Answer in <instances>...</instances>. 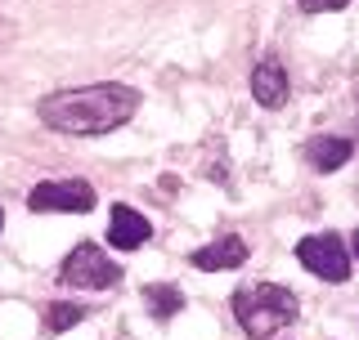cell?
<instances>
[{
	"mask_svg": "<svg viewBox=\"0 0 359 340\" xmlns=\"http://www.w3.org/2000/svg\"><path fill=\"white\" fill-rule=\"evenodd\" d=\"M41 121L59 134H108L140 112V90L130 85H81V90H59L41 99Z\"/></svg>",
	"mask_w": 359,
	"mask_h": 340,
	"instance_id": "cell-1",
	"label": "cell"
},
{
	"mask_svg": "<svg viewBox=\"0 0 359 340\" xmlns=\"http://www.w3.org/2000/svg\"><path fill=\"white\" fill-rule=\"evenodd\" d=\"M233 318L243 323V332L252 340H269L278 327H287L297 318V300L283 287H269V282H256V287L233 291Z\"/></svg>",
	"mask_w": 359,
	"mask_h": 340,
	"instance_id": "cell-2",
	"label": "cell"
},
{
	"mask_svg": "<svg viewBox=\"0 0 359 340\" xmlns=\"http://www.w3.org/2000/svg\"><path fill=\"white\" fill-rule=\"evenodd\" d=\"M117 278H121V264H112V260L99 251V246H90V242L76 246V251L63 260V282L76 287V291H104Z\"/></svg>",
	"mask_w": 359,
	"mask_h": 340,
	"instance_id": "cell-3",
	"label": "cell"
},
{
	"mask_svg": "<svg viewBox=\"0 0 359 340\" xmlns=\"http://www.w3.org/2000/svg\"><path fill=\"white\" fill-rule=\"evenodd\" d=\"M297 260L310 269L314 278H323V282H346V278H351V255H346V246H341L337 233L306 237V242L297 246Z\"/></svg>",
	"mask_w": 359,
	"mask_h": 340,
	"instance_id": "cell-4",
	"label": "cell"
},
{
	"mask_svg": "<svg viewBox=\"0 0 359 340\" xmlns=\"http://www.w3.org/2000/svg\"><path fill=\"white\" fill-rule=\"evenodd\" d=\"M32 211H90L95 206V188L86 179H50L27 192Z\"/></svg>",
	"mask_w": 359,
	"mask_h": 340,
	"instance_id": "cell-5",
	"label": "cell"
},
{
	"mask_svg": "<svg viewBox=\"0 0 359 340\" xmlns=\"http://www.w3.org/2000/svg\"><path fill=\"white\" fill-rule=\"evenodd\" d=\"M108 242L117 246V251H135V246L149 242V220H144L140 211L130 206H112L108 215Z\"/></svg>",
	"mask_w": 359,
	"mask_h": 340,
	"instance_id": "cell-6",
	"label": "cell"
},
{
	"mask_svg": "<svg viewBox=\"0 0 359 340\" xmlns=\"http://www.w3.org/2000/svg\"><path fill=\"white\" fill-rule=\"evenodd\" d=\"M247 260V246L243 237H220V242L202 246V251H194V264L202 269V274H220V269H238Z\"/></svg>",
	"mask_w": 359,
	"mask_h": 340,
	"instance_id": "cell-7",
	"label": "cell"
},
{
	"mask_svg": "<svg viewBox=\"0 0 359 340\" xmlns=\"http://www.w3.org/2000/svg\"><path fill=\"white\" fill-rule=\"evenodd\" d=\"M252 94H256V104H265V108H278L287 99V76H283V67L278 63H261L252 72Z\"/></svg>",
	"mask_w": 359,
	"mask_h": 340,
	"instance_id": "cell-8",
	"label": "cell"
},
{
	"mask_svg": "<svg viewBox=\"0 0 359 340\" xmlns=\"http://www.w3.org/2000/svg\"><path fill=\"white\" fill-rule=\"evenodd\" d=\"M310 162L319 170H337V166L351 162V143L346 139H314L310 143Z\"/></svg>",
	"mask_w": 359,
	"mask_h": 340,
	"instance_id": "cell-9",
	"label": "cell"
},
{
	"mask_svg": "<svg viewBox=\"0 0 359 340\" xmlns=\"http://www.w3.org/2000/svg\"><path fill=\"white\" fill-rule=\"evenodd\" d=\"M144 300H149V309L157 313V318H171L180 304H184L175 287H149V291H144Z\"/></svg>",
	"mask_w": 359,
	"mask_h": 340,
	"instance_id": "cell-10",
	"label": "cell"
},
{
	"mask_svg": "<svg viewBox=\"0 0 359 340\" xmlns=\"http://www.w3.org/2000/svg\"><path fill=\"white\" fill-rule=\"evenodd\" d=\"M81 318H86L81 304H50V313H45V327H50V332H67V327H76Z\"/></svg>",
	"mask_w": 359,
	"mask_h": 340,
	"instance_id": "cell-11",
	"label": "cell"
},
{
	"mask_svg": "<svg viewBox=\"0 0 359 340\" xmlns=\"http://www.w3.org/2000/svg\"><path fill=\"white\" fill-rule=\"evenodd\" d=\"M351 0H301V9L306 14H337V9H346Z\"/></svg>",
	"mask_w": 359,
	"mask_h": 340,
	"instance_id": "cell-12",
	"label": "cell"
},
{
	"mask_svg": "<svg viewBox=\"0 0 359 340\" xmlns=\"http://www.w3.org/2000/svg\"><path fill=\"white\" fill-rule=\"evenodd\" d=\"M355 255H359V233H355Z\"/></svg>",
	"mask_w": 359,
	"mask_h": 340,
	"instance_id": "cell-13",
	"label": "cell"
},
{
	"mask_svg": "<svg viewBox=\"0 0 359 340\" xmlns=\"http://www.w3.org/2000/svg\"><path fill=\"white\" fill-rule=\"evenodd\" d=\"M0 229H5V211H0Z\"/></svg>",
	"mask_w": 359,
	"mask_h": 340,
	"instance_id": "cell-14",
	"label": "cell"
}]
</instances>
